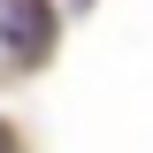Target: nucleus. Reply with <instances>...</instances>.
I'll return each mask as SVG.
<instances>
[{"instance_id":"obj_1","label":"nucleus","mask_w":153,"mask_h":153,"mask_svg":"<svg viewBox=\"0 0 153 153\" xmlns=\"http://www.w3.org/2000/svg\"><path fill=\"white\" fill-rule=\"evenodd\" d=\"M0 46L16 61H46L54 54V8L46 0H0Z\"/></svg>"},{"instance_id":"obj_2","label":"nucleus","mask_w":153,"mask_h":153,"mask_svg":"<svg viewBox=\"0 0 153 153\" xmlns=\"http://www.w3.org/2000/svg\"><path fill=\"white\" fill-rule=\"evenodd\" d=\"M0 153H16V138H8V130H0Z\"/></svg>"}]
</instances>
